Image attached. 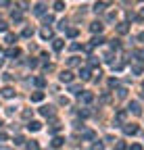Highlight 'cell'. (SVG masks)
I'll use <instances>...</instances> for the list:
<instances>
[{
	"instance_id": "obj_1",
	"label": "cell",
	"mask_w": 144,
	"mask_h": 150,
	"mask_svg": "<svg viewBox=\"0 0 144 150\" xmlns=\"http://www.w3.org/2000/svg\"><path fill=\"white\" fill-rule=\"evenodd\" d=\"M130 112H134V115H140V112H142V106H140L138 100H132L130 102Z\"/></svg>"
},
{
	"instance_id": "obj_2",
	"label": "cell",
	"mask_w": 144,
	"mask_h": 150,
	"mask_svg": "<svg viewBox=\"0 0 144 150\" xmlns=\"http://www.w3.org/2000/svg\"><path fill=\"white\" fill-rule=\"evenodd\" d=\"M59 77H61V81H65V83H71V81H73V73H71V71H63V73L59 75Z\"/></svg>"
},
{
	"instance_id": "obj_3",
	"label": "cell",
	"mask_w": 144,
	"mask_h": 150,
	"mask_svg": "<svg viewBox=\"0 0 144 150\" xmlns=\"http://www.w3.org/2000/svg\"><path fill=\"white\" fill-rule=\"evenodd\" d=\"M123 131H125L128 136H136V134H138V125H134V123H132V125H125Z\"/></svg>"
},
{
	"instance_id": "obj_4",
	"label": "cell",
	"mask_w": 144,
	"mask_h": 150,
	"mask_svg": "<svg viewBox=\"0 0 144 150\" xmlns=\"http://www.w3.org/2000/svg\"><path fill=\"white\" fill-rule=\"evenodd\" d=\"M102 29H104V25H102L100 21H94L92 25H90V31H92V33H100Z\"/></svg>"
},
{
	"instance_id": "obj_5",
	"label": "cell",
	"mask_w": 144,
	"mask_h": 150,
	"mask_svg": "<svg viewBox=\"0 0 144 150\" xmlns=\"http://www.w3.org/2000/svg\"><path fill=\"white\" fill-rule=\"evenodd\" d=\"M50 146L52 148H61V146H65V138H52V142H50Z\"/></svg>"
},
{
	"instance_id": "obj_6",
	"label": "cell",
	"mask_w": 144,
	"mask_h": 150,
	"mask_svg": "<svg viewBox=\"0 0 144 150\" xmlns=\"http://www.w3.org/2000/svg\"><path fill=\"white\" fill-rule=\"evenodd\" d=\"M19 54H21V50L17 48V46H15V48H9V50H6V56H9V59H17Z\"/></svg>"
},
{
	"instance_id": "obj_7",
	"label": "cell",
	"mask_w": 144,
	"mask_h": 150,
	"mask_svg": "<svg viewBox=\"0 0 144 150\" xmlns=\"http://www.w3.org/2000/svg\"><path fill=\"white\" fill-rule=\"evenodd\" d=\"M27 129H29V131H40V129H42V123H40V121H29Z\"/></svg>"
},
{
	"instance_id": "obj_8",
	"label": "cell",
	"mask_w": 144,
	"mask_h": 150,
	"mask_svg": "<svg viewBox=\"0 0 144 150\" xmlns=\"http://www.w3.org/2000/svg\"><path fill=\"white\" fill-rule=\"evenodd\" d=\"M40 112H42L44 117H52V115H55V108H52V106H42Z\"/></svg>"
},
{
	"instance_id": "obj_9",
	"label": "cell",
	"mask_w": 144,
	"mask_h": 150,
	"mask_svg": "<svg viewBox=\"0 0 144 150\" xmlns=\"http://www.w3.org/2000/svg\"><path fill=\"white\" fill-rule=\"evenodd\" d=\"M125 117H128V112H125V110H119V112H117V117H115V125L123 123V121H125Z\"/></svg>"
},
{
	"instance_id": "obj_10",
	"label": "cell",
	"mask_w": 144,
	"mask_h": 150,
	"mask_svg": "<svg viewBox=\"0 0 144 150\" xmlns=\"http://www.w3.org/2000/svg\"><path fill=\"white\" fill-rule=\"evenodd\" d=\"M117 31H119V33H128V31H130V23H125V21H121V23L117 25Z\"/></svg>"
},
{
	"instance_id": "obj_11",
	"label": "cell",
	"mask_w": 144,
	"mask_h": 150,
	"mask_svg": "<svg viewBox=\"0 0 144 150\" xmlns=\"http://www.w3.org/2000/svg\"><path fill=\"white\" fill-rule=\"evenodd\" d=\"M44 100V92H33L31 94V102H42Z\"/></svg>"
},
{
	"instance_id": "obj_12",
	"label": "cell",
	"mask_w": 144,
	"mask_h": 150,
	"mask_svg": "<svg viewBox=\"0 0 144 150\" xmlns=\"http://www.w3.org/2000/svg\"><path fill=\"white\" fill-rule=\"evenodd\" d=\"M2 96H4V98H13V96H15V90H13V88H9V86H6V88H2Z\"/></svg>"
},
{
	"instance_id": "obj_13",
	"label": "cell",
	"mask_w": 144,
	"mask_h": 150,
	"mask_svg": "<svg viewBox=\"0 0 144 150\" xmlns=\"http://www.w3.org/2000/svg\"><path fill=\"white\" fill-rule=\"evenodd\" d=\"M79 77H82L84 81H88V79H90V69H88V67L79 69Z\"/></svg>"
},
{
	"instance_id": "obj_14",
	"label": "cell",
	"mask_w": 144,
	"mask_h": 150,
	"mask_svg": "<svg viewBox=\"0 0 144 150\" xmlns=\"http://www.w3.org/2000/svg\"><path fill=\"white\" fill-rule=\"evenodd\" d=\"M82 100H84L86 104H90V102H92V100H94V94H92V92H86V94H84V96H82Z\"/></svg>"
},
{
	"instance_id": "obj_15",
	"label": "cell",
	"mask_w": 144,
	"mask_h": 150,
	"mask_svg": "<svg viewBox=\"0 0 144 150\" xmlns=\"http://www.w3.org/2000/svg\"><path fill=\"white\" fill-rule=\"evenodd\" d=\"M63 46H65L63 40H52V48H55V50H63Z\"/></svg>"
},
{
	"instance_id": "obj_16",
	"label": "cell",
	"mask_w": 144,
	"mask_h": 150,
	"mask_svg": "<svg viewBox=\"0 0 144 150\" xmlns=\"http://www.w3.org/2000/svg\"><path fill=\"white\" fill-rule=\"evenodd\" d=\"M134 56H136V61L144 63V50H134Z\"/></svg>"
},
{
	"instance_id": "obj_17",
	"label": "cell",
	"mask_w": 144,
	"mask_h": 150,
	"mask_svg": "<svg viewBox=\"0 0 144 150\" xmlns=\"http://www.w3.org/2000/svg\"><path fill=\"white\" fill-rule=\"evenodd\" d=\"M40 35H42V40H48V38H52V29H48V27H46V29H42V33H40Z\"/></svg>"
},
{
	"instance_id": "obj_18",
	"label": "cell",
	"mask_w": 144,
	"mask_h": 150,
	"mask_svg": "<svg viewBox=\"0 0 144 150\" xmlns=\"http://www.w3.org/2000/svg\"><path fill=\"white\" fill-rule=\"evenodd\" d=\"M69 92H71V94H75V96H79V94H82L84 90H82L79 86H71V88H69Z\"/></svg>"
},
{
	"instance_id": "obj_19",
	"label": "cell",
	"mask_w": 144,
	"mask_h": 150,
	"mask_svg": "<svg viewBox=\"0 0 144 150\" xmlns=\"http://www.w3.org/2000/svg\"><path fill=\"white\" fill-rule=\"evenodd\" d=\"M67 65L69 67H75V65H79V59H77V56H71V59L67 61Z\"/></svg>"
},
{
	"instance_id": "obj_20",
	"label": "cell",
	"mask_w": 144,
	"mask_h": 150,
	"mask_svg": "<svg viewBox=\"0 0 144 150\" xmlns=\"http://www.w3.org/2000/svg\"><path fill=\"white\" fill-rule=\"evenodd\" d=\"M33 13L35 15H44V4H35L33 6Z\"/></svg>"
},
{
	"instance_id": "obj_21",
	"label": "cell",
	"mask_w": 144,
	"mask_h": 150,
	"mask_svg": "<svg viewBox=\"0 0 144 150\" xmlns=\"http://www.w3.org/2000/svg\"><path fill=\"white\" fill-rule=\"evenodd\" d=\"M77 33H79V31H77L75 27H67V35H69V38H75Z\"/></svg>"
},
{
	"instance_id": "obj_22",
	"label": "cell",
	"mask_w": 144,
	"mask_h": 150,
	"mask_svg": "<svg viewBox=\"0 0 144 150\" xmlns=\"http://www.w3.org/2000/svg\"><path fill=\"white\" fill-rule=\"evenodd\" d=\"M59 129H61V123H57V121H55V123L50 125V134H57Z\"/></svg>"
},
{
	"instance_id": "obj_23",
	"label": "cell",
	"mask_w": 144,
	"mask_h": 150,
	"mask_svg": "<svg viewBox=\"0 0 144 150\" xmlns=\"http://www.w3.org/2000/svg\"><path fill=\"white\" fill-rule=\"evenodd\" d=\"M21 35H23V38H31V35H33V29H31V27H25Z\"/></svg>"
},
{
	"instance_id": "obj_24",
	"label": "cell",
	"mask_w": 144,
	"mask_h": 150,
	"mask_svg": "<svg viewBox=\"0 0 144 150\" xmlns=\"http://www.w3.org/2000/svg\"><path fill=\"white\" fill-rule=\"evenodd\" d=\"M33 83L38 86V88H44V83H46V81H44V77H35V79H33Z\"/></svg>"
},
{
	"instance_id": "obj_25",
	"label": "cell",
	"mask_w": 144,
	"mask_h": 150,
	"mask_svg": "<svg viewBox=\"0 0 144 150\" xmlns=\"http://www.w3.org/2000/svg\"><path fill=\"white\" fill-rule=\"evenodd\" d=\"M13 21H15V23H21V21H23L21 13H13Z\"/></svg>"
},
{
	"instance_id": "obj_26",
	"label": "cell",
	"mask_w": 144,
	"mask_h": 150,
	"mask_svg": "<svg viewBox=\"0 0 144 150\" xmlns=\"http://www.w3.org/2000/svg\"><path fill=\"white\" fill-rule=\"evenodd\" d=\"M65 8V2H63V0H57V2H55V11H63Z\"/></svg>"
},
{
	"instance_id": "obj_27",
	"label": "cell",
	"mask_w": 144,
	"mask_h": 150,
	"mask_svg": "<svg viewBox=\"0 0 144 150\" xmlns=\"http://www.w3.org/2000/svg\"><path fill=\"white\" fill-rule=\"evenodd\" d=\"M42 21L48 25V23H52V21H55V17H52V15H44V17H42Z\"/></svg>"
},
{
	"instance_id": "obj_28",
	"label": "cell",
	"mask_w": 144,
	"mask_h": 150,
	"mask_svg": "<svg viewBox=\"0 0 144 150\" xmlns=\"http://www.w3.org/2000/svg\"><path fill=\"white\" fill-rule=\"evenodd\" d=\"M102 42H104V38H100V35H98V38H94V40H92V46H100Z\"/></svg>"
},
{
	"instance_id": "obj_29",
	"label": "cell",
	"mask_w": 144,
	"mask_h": 150,
	"mask_svg": "<svg viewBox=\"0 0 144 150\" xmlns=\"http://www.w3.org/2000/svg\"><path fill=\"white\" fill-rule=\"evenodd\" d=\"M104 11V2H98L96 6H94V13H102Z\"/></svg>"
},
{
	"instance_id": "obj_30",
	"label": "cell",
	"mask_w": 144,
	"mask_h": 150,
	"mask_svg": "<svg viewBox=\"0 0 144 150\" xmlns=\"http://www.w3.org/2000/svg\"><path fill=\"white\" fill-rule=\"evenodd\" d=\"M6 42H9V44H15V42H17V35L9 33V35H6Z\"/></svg>"
},
{
	"instance_id": "obj_31",
	"label": "cell",
	"mask_w": 144,
	"mask_h": 150,
	"mask_svg": "<svg viewBox=\"0 0 144 150\" xmlns=\"http://www.w3.org/2000/svg\"><path fill=\"white\" fill-rule=\"evenodd\" d=\"M19 8H21V11H27V8H29V2H25V0H21V2H19Z\"/></svg>"
},
{
	"instance_id": "obj_32",
	"label": "cell",
	"mask_w": 144,
	"mask_h": 150,
	"mask_svg": "<svg viewBox=\"0 0 144 150\" xmlns=\"http://www.w3.org/2000/svg\"><path fill=\"white\" fill-rule=\"evenodd\" d=\"M31 115H33V112H31L29 108H25V110H23V119H31Z\"/></svg>"
},
{
	"instance_id": "obj_33",
	"label": "cell",
	"mask_w": 144,
	"mask_h": 150,
	"mask_svg": "<svg viewBox=\"0 0 144 150\" xmlns=\"http://www.w3.org/2000/svg\"><path fill=\"white\" fill-rule=\"evenodd\" d=\"M23 142H25V140H23V136H17V138H15V146H21Z\"/></svg>"
},
{
	"instance_id": "obj_34",
	"label": "cell",
	"mask_w": 144,
	"mask_h": 150,
	"mask_svg": "<svg viewBox=\"0 0 144 150\" xmlns=\"http://www.w3.org/2000/svg\"><path fill=\"white\" fill-rule=\"evenodd\" d=\"M125 92H128L125 88H119V90H117V96H119V98H123V96H125Z\"/></svg>"
},
{
	"instance_id": "obj_35",
	"label": "cell",
	"mask_w": 144,
	"mask_h": 150,
	"mask_svg": "<svg viewBox=\"0 0 144 150\" xmlns=\"http://www.w3.org/2000/svg\"><path fill=\"white\" fill-rule=\"evenodd\" d=\"M132 71H134L136 75H140V73H142V67H138V65H134V67H132Z\"/></svg>"
},
{
	"instance_id": "obj_36",
	"label": "cell",
	"mask_w": 144,
	"mask_h": 150,
	"mask_svg": "<svg viewBox=\"0 0 144 150\" xmlns=\"http://www.w3.org/2000/svg\"><path fill=\"white\" fill-rule=\"evenodd\" d=\"M27 148H33V150H35V148H38V142H33V140L27 142Z\"/></svg>"
},
{
	"instance_id": "obj_37",
	"label": "cell",
	"mask_w": 144,
	"mask_h": 150,
	"mask_svg": "<svg viewBox=\"0 0 144 150\" xmlns=\"http://www.w3.org/2000/svg\"><path fill=\"white\" fill-rule=\"evenodd\" d=\"M11 4V0H0V8H4V6H9Z\"/></svg>"
},
{
	"instance_id": "obj_38",
	"label": "cell",
	"mask_w": 144,
	"mask_h": 150,
	"mask_svg": "<svg viewBox=\"0 0 144 150\" xmlns=\"http://www.w3.org/2000/svg\"><path fill=\"white\" fill-rule=\"evenodd\" d=\"M84 138L90 140V138H94V134H92V131H84Z\"/></svg>"
},
{
	"instance_id": "obj_39",
	"label": "cell",
	"mask_w": 144,
	"mask_h": 150,
	"mask_svg": "<svg viewBox=\"0 0 144 150\" xmlns=\"http://www.w3.org/2000/svg\"><path fill=\"white\" fill-rule=\"evenodd\" d=\"M111 48H119V40H113L111 42Z\"/></svg>"
},
{
	"instance_id": "obj_40",
	"label": "cell",
	"mask_w": 144,
	"mask_h": 150,
	"mask_svg": "<svg viewBox=\"0 0 144 150\" xmlns=\"http://www.w3.org/2000/svg\"><path fill=\"white\" fill-rule=\"evenodd\" d=\"M0 31H6V23L4 21H0Z\"/></svg>"
},
{
	"instance_id": "obj_41",
	"label": "cell",
	"mask_w": 144,
	"mask_h": 150,
	"mask_svg": "<svg viewBox=\"0 0 144 150\" xmlns=\"http://www.w3.org/2000/svg\"><path fill=\"white\" fill-rule=\"evenodd\" d=\"M138 19H140V21H144V8H142V11L138 13Z\"/></svg>"
},
{
	"instance_id": "obj_42",
	"label": "cell",
	"mask_w": 144,
	"mask_h": 150,
	"mask_svg": "<svg viewBox=\"0 0 144 150\" xmlns=\"http://www.w3.org/2000/svg\"><path fill=\"white\" fill-rule=\"evenodd\" d=\"M6 140V134H4V131H0V142H4Z\"/></svg>"
},
{
	"instance_id": "obj_43",
	"label": "cell",
	"mask_w": 144,
	"mask_h": 150,
	"mask_svg": "<svg viewBox=\"0 0 144 150\" xmlns=\"http://www.w3.org/2000/svg\"><path fill=\"white\" fill-rule=\"evenodd\" d=\"M138 40H140V42H144V31H142V33L138 35Z\"/></svg>"
},
{
	"instance_id": "obj_44",
	"label": "cell",
	"mask_w": 144,
	"mask_h": 150,
	"mask_svg": "<svg viewBox=\"0 0 144 150\" xmlns=\"http://www.w3.org/2000/svg\"><path fill=\"white\" fill-rule=\"evenodd\" d=\"M102 2H104V4H109V2H113V0H102Z\"/></svg>"
},
{
	"instance_id": "obj_45",
	"label": "cell",
	"mask_w": 144,
	"mask_h": 150,
	"mask_svg": "<svg viewBox=\"0 0 144 150\" xmlns=\"http://www.w3.org/2000/svg\"><path fill=\"white\" fill-rule=\"evenodd\" d=\"M0 127H2V121H0Z\"/></svg>"
},
{
	"instance_id": "obj_46",
	"label": "cell",
	"mask_w": 144,
	"mask_h": 150,
	"mask_svg": "<svg viewBox=\"0 0 144 150\" xmlns=\"http://www.w3.org/2000/svg\"><path fill=\"white\" fill-rule=\"evenodd\" d=\"M142 88H144V83H142Z\"/></svg>"
}]
</instances>
